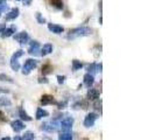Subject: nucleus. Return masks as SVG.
I'll use <instances>...</instances> for the list:
<instances>
[{
  "mask_svg": "<svg viewBox=\"0 0 155 140\" xmlns=\"http://www.w3.org/2000/svg\"><path fill=\"white\" fill-rule=\"evenodd\" d=\"M92 32H93L92 28H90V27H78V28H75V29H71L68 33L67 39L75 40V39H78V38L87 36V35H91Z\"/></svg>",
  "mask_w": 155,
  "mask_h": 140,
  "instance_id": "nucleus-1",
  "label": "nucleus"
},
{
  "mask_svg": "<svg viewBox=\"0 0 155 140\" xmlns=\"http://www.w3.org/2000/svg\"><path fill=\"white\" fill-rule=\"evenodd\" d=\"M74 125V118L72 117H67L64 118L62 122H60V128L62 132H70Z\"/></svg>",
  "mask_w": 155,
  "mask_h": 140,
  "instance_id": "nucleus-2",
  "label": "nucleus"
},
{
  "mask_svg": "<svg viewBox=\"0 0 155 140\" xmlns=\"http://www.w3.org/2000/svg\"><path fill=\"white\" fill-rule=\"evenodd\" d=\"M60 128V123L57 120H53V122H47L42 124V130L46 132L53 133L55 131H57Z\"/></svg>",
  "mask_w": 155,
  "mask_h": 140,
  "instance_id": "nucleus-3",
  "label": "nucleus"
},
{
  "mask_svg": "<svg viewBox=\"0 0 155 140\" xmlns=\"http://www.w3.org/2000/svg\"><path fill=\"white\" fill-rule=\"evenodd\" d=\"M36 65H38V61H36V60H34V58H28V60L25 62V64H23L22 74L23 75H28V74H31V71L34 69Z\"/></svg>",
  "mask_w": 155,
  "mask_h": 140,
  "instance_id": "nucleus-4",
  "label": "nucleus"
},
{
  "mask_svg": "<svg viewBox=\"0 0 155 140\" xmlns=\"http://www.w3.org/2000/svg\"><path fill=\"white\" fill-rule=\"evenodd\" d=\"M14 40L16 42H19L20 45H25L29 41V35H28L27 32H20V33L14 35Z\"/></svg>",
  "mask_w": 155,
  "mask_h": 140,
  "instance_id": "nucleus-5",
  "label": "nucleus"
},
{
  "mask_svg": "<svg viewBox=\"0 0 155 140\" xmlns=\"http://www.w3.org/2000/svg\"><path fill=\"white\" fill-rule=\"evenodd\" d=\"M97 118L98 117H97L96 113H93V112L89 113L85 117V119H84V126L85 127H92L93 125H94V123H96V120H97Z\"/></svg>",
  "mask_w": 155,
  "mask_h": 140,
  "instance_id": "nucleus-6",
  "label": "nucleus"
},
{
  "mask_svg": "<svg viewBox=\"0 0 155 140\" xmlns=\"http://www.w3.org/2000/svg\"><path fill=\"white\" fill-rule=\"evenodd\" d=\"M48 29L54 33V34H62L64 32V28L60 25H56V23H48Z\"/></svg>",
  "mask_w": 155,
  "mask_h": 140,
  "instance_id": "nucleus-7",
  "label": "nucleus"
},
{
  "mask_svg": "<svg viewBox=\"0 0 155 140\" xmlns=\"http://www.w3.org/2000/svg\"><path fill=\"white\" fill-rule=\"evenodd\" d=\"M40 50V45L38 41H31V46L28 48V53L31 55H38Z\"/></svg>",
  "mask_w": 155,
  "mask_h": 140,
  "instance_id": "nucleus-8",
  "label": "nucleus"
},
{
  "mask_svg": "<svg viewBox=\"0 0 155 140\" xmlns=\"http://www.w3.org/2000/svg\"><path fill=\"white\" fill-rule=\"evenodd\" d=\"M16 31V27L14 26H12V27H9V28H5L2 33H1V38L2 39H5V38H9V36H12Z\"/></svg>",
  "mask_w": 155,
  "mask_h": 140,
  "instance_id": "nucleus-9",
  "label": "nucleus"
},
{
  "mask_svg": "<svg viewBox=\"0 0 155 140\" xmlns=\"http://www.w3.org/2000/svg\"><path fill=\"white\" fill-rule=\"evenodd\" d=\"M19 14H20L19 8H13V9H11L6 14V20H14V19H16L19 16Z\"/></svg>",
  "mask_w": 155,
  "mask_h": 140,
  "instance_id": "nucleus-10",
  "label": "nucleus"
},
{
  "mask_svg": "<svg viewBox=\"0 0 155 140\" xmlns=\"http://www.w3.org/2000/svg\"><path fill=\"white\" fill-rule=\"evenodd\" d=\"M12 128L15 131V132H20V131H22L23 128H25V125H23L22 122H20V120H14V122H12Z\"/></svg>",
  "mask_w": 155,
  "mask_h": 140,
  "instance_id": "nucleus-11",
  "label": "nucleus"
},
{
  "mask_svg": "<svg viewBox=\"0 0 155 140\" xmlns=\"http://www.w3.org/2000/svg\"><path fill=\"white\" fill-rule=\"evenodd\" d=\"M87 98H89L90 101H96V99H98V98H99V92H98V90H97V89H89V91H87Z\"/></svg>",
  "mask_w": 155,
  "mask_h": 140,
  "instance_id": "nucleus-12",
  "label": "nucleus"
},
{
  "mask_svg": "<svg viewBox=\"0 0 155 140\" xmlns=\"http://www.w3.org/2000/svg\"><path fill=\"white\" fill-rule=\"evenodd\" d=\"M51 52H53V45L51 43H46V45H43V47L41 48V55L42 56L49 55Z\"/></svg>",
  "mask_w": 155,
  "mask_h": 140,
  "instance_id": "nucleus-13",
  "label": "nucleus"
},
{
  "mask_svg": "<svg viewBox=\"0 0 155 140\" xmlns=\"http://www.w3.org/2000/svg\"><path fill=\"white\" fill-rule=\"evenodd\" d=\"M54 97L51 96V95H43L42 96V98H41V103L43 104V105H48V104H51V103H54Z\"/></svg>",
  "mask_w": 155,
  "mask_h": 140,
  "instance_id": "nucleus-14",
  "label": "nucleus"
},
{
  "mask_svg": "<svg viewBox=\"0 0 155 140\" xmlns=\"http://www.w3.org/2000/svg\"><path fill=\"white\" fill-rule=\"evenodd\" d=\"M93 82H94L93 75H91V74H85V75H84V84H85L87 88H90V86L92 85Z\"/></svg>",
  "mask_w": 155,
  "mask_h": 140,
  "instance_id": "nucleus-15",
  "label": "nucleus"
},
{
  "mask_svg": "<svg viewBox=\"0 0 155 140\" xmlns=\"http://www.w3.org/2000/svg\"><path fill=\"white\" fill-rule=\"evenodd\" d=\"M48 116H49L48 111L43 110L42 108H39V109L36 110V119H42V118H45V117H48Z\"/></svg>",
  "mask_w": 155,
  "mask_h": 140,
  "instance_id": "nucleus-16",
  "label": "nucleus"
},
{
  "mask_svg": "<svg viewBox=\"0 0 155 140\" xmlns=\"http://www.w3.org/2000/svg\"><path fill=\"white\" fill-rule=\"evenodd\" d=\"M11 68L14 70V71H18L20 69V63L18 61V58H11Z\"/></svg>",
  "mask_w": 155,
  "mask_h": 140,
  "instance_id": "nucleus-17",
  "label": "nucleus"
},
{
  "mask_svg": "<svg viewBox=\"0 0 155 140\" xmlns=\"http://www.w3.org/2000/svg\"><path fill=\"white\" fill-rule=\"evenodd\" d=\"M83 68V63L81 62V61H78V60H74L72 61V70L74 71H77V70L82 69Z\"/></svg>",
  "mask_w": 155,
  "mask_h": 140,
  "instance_id": "nucleus-18",
  "label": "nucleus"
},
{
  "mask_svg": "<svg viewBox=\"0 0 155 140\" xmlns=\"http://www.w3.org/2000/svg\"><path fill=\"white\" fill-rule=\"evenodd\" d=\"M19 115H20V117H21V119H22V120H26V122H31V118L27 115V112H26L23 109L19 110Z\"/></svg>",
  "mask_w": 155,
  "mask_h": 140,
  "instance_id": "nucleus-19",
  "label": "nucleus"
},
{
  "mask_svg": "<svg viewBox=\"0 0 155 140\" xmlns=\"http://www.w3.org/2000/svg\"><path fill=\"white\" fill-rule=\"evenodd\" d=\"M72 139V134L70 132H62L61 135L58 137V140H71Z\"/></svg>",
  "mask_w": 155,
  "mask_h": 140,
  "instance_id": "nucleus-20",
  "label": "nucleus"
},
{
  "mask_svg": "<svg viewBox=\"0 0 155 140\" xmlns=\"http://www.w3.org/2000/svg\"><path fill=\"white\" fill-rule=\"evenodd\" d=\"M86 70H87V74H91V75H92L93 72H97V63H91V64H89Z\"/></svg>",
  "mask_w": 155,
  "mask_h": 140,
  "instance_id": "nucleus-21",
  "label": "nucleus"
},
{
  "mask_svg": "<svg viewBox=\"0 0 155 140\" xmlns=\"http://www.w3.org/2000/svg\"><path fill=\"white\" fill-rule=\"evenodd\" d=\"M50 2H51V5L55 6L56 8H58V9H62L63 8V1L62 0H50Z\"/></svg>",
  "mask_w": 155,
  "mask_h": 140,
  "instance_id": "nucleus-22",
  "label": "nucleus"
},
{
  "mask_svg": "<svg viewBox=\"0 0 155 140\" xmlns=\"http://www.w3.org/2000/svg\"><path fill=\"white\" fill-rule=\"evenodd\" d=\"M42 72H43V75L53 72V67H51L50 64H45V65L42 67Z\"/></svg>",
  "mask_w": 155,
  "mask_h": 140,
  "instance_id": "nucleus-23",
  "label": "nucleus"
},
{
  "mask_svg": "<svg viewBox=\"0 0 155 140\" xmlns=\"http://www.w3.org/2000/svg\"><path fill=\"white\" fill-rule=\"evenodd\" d=\"M0 81L2 82H8V83H13L14 81L12 79V77H9L8 75H5V74H0Z\"/></svg>",
  "mask_w": 155,
  "mask_h": 140,
  "instance_id": "nucleus-24",
  "label": "nucleus"
},
{
  "mask_svg": "<svg viewBox=\"0 0 155 140\" xmlns=\"http://www.w3.org/2000/svg\"><path fill=\"white\" fill-rule=\"evenodd\" d=\"M12 103H11V101L8 99V98H5V97H1L0 98V105L1 106H9Z\"/></svg>",
  "mask_w": 155,
  "mask_h": 140,
  "instance_id": "nucleus-25",
  "label": "nucleus"
},
{
  "mask_svg": "<svg viewBox=\"0 0 155 140\" xmlns=\"http://www.w3.org/2000/svg\"><path fill=\"white\" fill-rule=\"evenodd\" d=\"M35 18H36V20H38V22L41 23V25H43V23H46V19L42 16V14L40 13V12H36V14H35Z\"/></svg>",
  "mask_w": 155,
  "mask_h": 140,
  "instance_id": "nucleus-26",
  "label": "nucleus"
},
{
  "mask_svg": "<svg viewBox=\"0 0 155 140\" xmlns=\"http://www.w3.org/2000/svg\"><path fill=\"white\" fill-rule=\"evenodd\" d=\"M7 9H8V5H7V2H6V0L0 1V12L4 13V12H6Z\"/></svg>",
  "mask_w": 155,
  "mask_h": 140,
  "instance_id": "nucleus-27",
  "label": "nucleus"
},
{
  "mask_svg": "<svg viewBox=\"0 0 155 140\" xmlns=\"http://www.w3.org/2000/svg\"><path fill=\"white\" fill-rule=\"evenodd\" d=\"M22 140H34V133L33 132H26L23 134V138Z\"/></svg>",
  "mask_w": 155,
  "mask_h": 140,
  "instance_id": "nucleus-28",
  "label": "nucleus"
},
{
  "mask_svg": "<svg viewBox=\"0 0 155 140\" xmlns=\"http://www.w3.org/2000/svg\"><path fill=\"white\" fill-rule=\"evenodd\" d=\"M23 54H25V52H23L22 49H19V50H16L15 53L13 54V56H12V57H13V58H19V57H21Z\"/></svg>",
  "mask_w": 155,
  "mask_h": 140,
  "instance_id": "nucleus-29",
  "label": "nucleus"
},
{
  "mask_svg": "<svg viewBox=\"0 0 155 140\" xmlns=\"http://www.w3.org/2000/svg\"><path fill=\"white\" fill-rule=\"evenodd\" d=\"M57 82H58V84H63V83L65 82V76L58 75V76H57Z\"/></svg>",
  "mask_w": 155,
  "mask_h": 140,
  "instance_id": "nucleus-30",
  "label": "nucleus"
},
{
  "mask_svg": "<svg viewBox=\"0 0 155 140\" xmlns=\"http://www.w3.org/2000/svg\"><path fill=\"white\" fill-rule=\"evenodd\" d=\"M39 83H48V79L46 77H41L39 78Z\"/></svg>",
  "mask_w": 155,
  "mask_h": 140,
  "instance_id": "nucleus-31",
  "label": "nucleus"
},
{
  "mask_svg": "<svg viewBox=\"0 0 155 140\" xmlns=\"http://www.w3.org/2000/svg\"><path fill=\"white\" fill-rule=\"evenodd\" d=\"M23 5H26V6H29L31 4V0H22Z\"/></svg>",
  "mask_w": 155,
  "mask_h": 140,
  "instance_id": "nucleus-32",
  "label": "nucleus"
},
{
  "mask_svg": "<svg viewBox=\"0 0 155 140\" xmlns=\"http://www.w3.org/2000/svg\"><path fill=\"white\" fill-rule=\"evenodd\" d=\"M5 28H6V25H1V26H0V33H2V31H4Z\"/></svg>",
  "mask_w": 155,
  "mask_h": 140,
  "instance_id": "nucleus-33",
  "label": "nucleus"
},
{
  "mask_svg": "<svg viewBox=\"0 0 155 140\" xmlns=\"http://www.w3.org/2000/svg\"><path fill=\"white\" fill-rule=\"evenodd\" d=\"M0 92H6V93H7V92H8V90H5L4 88H0Z\"/></svg>",
  "mask_w": 155,
  "mask_h": 140,
  "instance_id": "nucleus-34",
  "label": "nucleus"
},
{
  "mask_svg": "<svg viewBox=\"0 0 155 140\" xmlns=\"http://www.w3.org/2000/svg\"><path fill=\"white\" fill-rule=\"evenodd\" d=\"M13 140H22V138H21V137H15Z\"/></svg>",
  "mask_w": 155,
  "mask_h": 140,
  "instance_id": "nucleus-35",
  "label": "nucleus"
},
{
  "mask_svg": "<svg viewBox=\"0 0 155 140\" xmlns=\"http://www.w3.org/2000/svg\"><path fill=\"white\" fill-rule=\"evenodd\" d=\"M1 140H11V139H9L8 137H5V138H2V139H1Z\"/></svg>",
  "mask_w": 155,
  "mask_h": 140,
  "instance_id": "nucleus-36",
  "label": "nucleus"
},
{
  "mask_svg": "<svg viewBox=\"0 0 155 140\" xmlns=\"http://www.w3.org/2000/svg\"><path fill=\"white\" fill-rule=\"evenodd\" d=\"M0 16H1V12H0Z\"/></svg>",
  "mask_w": 155,
  "mask_h": 140,
  "instance_id": "nucleus-37",
  "label": "nucleus"
},
{
  "mask_svg": "<svg viewBox=\"0 0 155 140\" xmlns=\"http://www.w3.org/2000/svg\"><path fill=\"white\" fill-rule=\"evenodd\" d=\"M0 1H4V0H0Z\"/></svg>",
  "mask_w": 155,
  "mask_h": 140,
  "instance_id": "nucleus-38",
  "label": "nucleus"
}]
</instances>
